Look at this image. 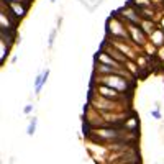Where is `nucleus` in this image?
I'll return each instance as SVG.
<instances>
[{
    "mask_svg": "<svg viewBox=\"0 0 164 164\" xmlns=\"http://www.w3.org/2000/svg\"><path fill=\"white\" fill-rule=\"evenodd\" d=\"M35 128H36V118H33L30 121V125H28V128H26V133L30 134V136H33V133H35Z\"/></svg>",
    "mask_w": 164,
    "mask_h": 164,
    "instance_id": "2",
    "label": "nucleus"
},
{
    "mask_svg": "<svg viewBox=\"0 0 164 164\" xmlns=\"http://www.w3.org/2000/svg\"><path fill=\"white\" fill-rule=\"evenodd\" d=\"M48 75H49V71H45L43 74L36 75V80H35V92L36 94H40L41 89H43V85H45L46 79H48Z\"/></svg>",
    "mask_w": 164,
    "mask_h": 164,
    "instance_id": "1",
    "label": "nucleus"
},
{
    "mask_svg": "<svg viewBox=\"0 0 164 164\" xmlns=\"http://www.w3.org/2000/svg\"><path fill=\"white\" fill-rule=\"evenodd\" d=\"M153 117H156V118H161V115H159V112H153Z\"/></svg>",
    "mask_w": 164,
    "mask_h": 164,
    "instance_id": "5",
    "label": "nucleus"
},
{
    "mask_svg": "<svg viewBox=\"0 0 164 164\" xmlns=\"http://www.w3.org/2000/svg\"><path fill=\"white\" fill-rule=\"evenodd\" d=\"M54 36H56V30L51 31V35H49V38H48V46H49V48H53V41H54Z\"/></svg>",
    "mask_w": 164,
    "mask_h": 164,
    "instance_id": "3",
    "label": "nucleus"
},
{
    "mask_svg": "<svg viewBox=\"0 0 164 164\" xmlns=\"http://www.w3.org/2000/svg\"><path fill=\"white\" fill-rule=\"evenodd\" d=\"M31 110H33V107H31V105H26V107H25V113H30Z\"/></svg>",
    "mask_w": 164,
    "mask_h": 164,
    "instance_id": "4",
    "label": "nucleus"
},
{
    "mask_svg": "<svg viewBox=\"0 0 164 164\" xmlns=\"http://www.w3.org/2000/svg\"><path fill=\"white\" fill-rule=\"evenodd\" d=\"M51 2H54V0H51Z\"/></svg>",
    "mask_w": 164,
    "mask_h": 164,
    "instance_id": "6",
    "label": "nucleus"
}]
</instances>
